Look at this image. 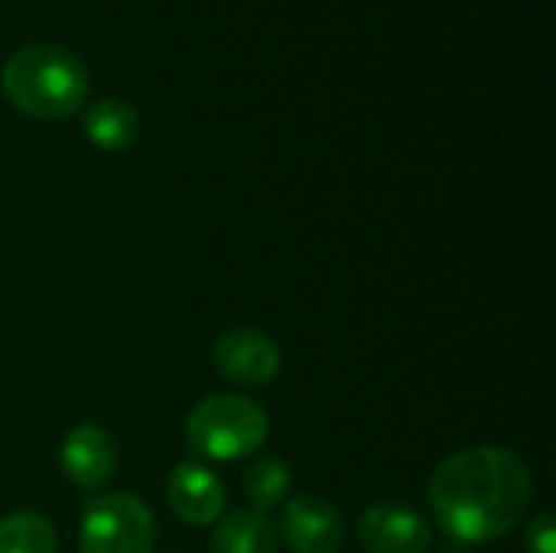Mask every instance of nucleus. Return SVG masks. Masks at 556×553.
I'll use <instances>...</instances> for the list:
<instances>
[{"instance_id": "obj_1", "label": "nucleus", "mask_w": 556, "mask_h": 553, "mask_svg": "<svg viewBox=\"0 0 556 553\" xmlns=\"http://www.w3.org/2000/svg\"><path fill=\"white\" fill-rule=\"evenodd\" d=\"M427 495L437 525L456 544L469 548L498 541L525 521L534 479L518 453L469 447L433 469Z\"/></svg>"}, {"instance_id": "obj_2", "label": "nucleus", "mask_w": 556, "mask_h": 553, "mask_svg": "<svg viewBox=\"0 0 556 553\" xmlns=\"http://www.w3.org/2000/svg\"><path fill=\"white\" fill-rule=\"evenodd\" d=\"M0 88L13 108L39 121H62L81 111L91 91L85 62L52 42L16 49L0 68Z\"/></svg>"}, {"instance_id": "obj_3", "label": "nucleus", "mask_w": 556, "mask_h": 553, "mask_svg": "<svg viewBox=\"0 0 556 553\" xmlns=\"http://www.w3.org/2000/svg\"><path fill=\"white\" fill-rule=\"evenodd\" d=\"M267 411L244 394H208L186 417V447L212 463H235L267 443Z\"/></svg>"}, {"instance_id": "obj_4", "label": "nucleus", "mask_w": 556, "mask_h": 553, "mask_svg": "<svg viewBox=\"0 0 556 553\" xmlns=\"http://www.w3.org/2000/svg\"><path fill=\"white\" fill-rule=\"evenodd\" d=\"M156 518L130 492L91 499L81 512L78 553H153Z\"/></svg>"}, {"instance_id": "obj_5", "label": "nucleus", "mask_w": 556, "mask_h": 553, "mask_svg": "<svg viewBox=\"0 0 556 553\" xmlns=\"http://www.w3.org/2000/svg\"><path fill=\"white\" fill-rule=\"evenodd\" d=\"M212 365L222 378L241 388H261L283 368L280 345L261 329H231L212 345Z\"/></svg>"}, {"instance_id": "obj_6", "label": "nucleus", "mask_w": 556, "mask_h": 553, "mask_svg": "<svg viewBox=\"0 0 556 553\" xmlns=\"http://www.w3.org/2000/svg\"><path fill=\"white\" fill-rule=\"evenodd\" d=\"M355 535L368 553H427L433 548V531L427 518L394 502H378L365 508L355 521Z\"/></svg>"}, {"instance_id": "obj_7", "label": "nucleus", "mask_w": 556, "mask_h": 553, "mask_svg": "<svg viewBox=\"0 0 556 553\" xmlns=\"http://www.w3.org/2000/svg\"><path fill=\"white\" fill-rule=\"evenodd\" d=\"M277 528L293 553H339L345 538L342 515L319 495L290 499Z\"/></svg>"}, {"instance_id": "obj_8", "label": "nucleus", "mask_w": 556, "mask_h": 553, "mask_svg": "<svg viewBox=\"0 0 556 553\" xmlns=\"http://www.w3.org/2000/svg\"><path fill=\"white\" fill-rule=\"evenodd\" d=\"M59 463L72 486H78L81 492H94L114 476L117 443L104 427L78 424L65 433V440L59 447Z\"/></svg>"}, {"instance_id": "obj_9", "label": "nucleus", "mask_w": 556, "mask_h": 553, "mask_svg": "<svg viewBox=\"0 0 556 553\" xmlns=\"http://www.w3.org/2000/svg\"><path fill=\"white\" fill-rule=\"evenodd\" d=\"M166 502L186 525H215L225 512V486L212 469L199 463H179L166 479Z\"/></svg>"}, {"instance_id": "obj_10", "label": "nucleus", "mask_w": 556, "mask_h": 553, "mask_svg": "<svg viewBox=\"0 0 556 553\" xmlns=\"http://www.w3.org/2000/svg\"><path fill=\"white\" fill-rule=\"evenodd\" d=\"M277 525L267 512L241 508L225 518H218L208 553H277Z\"/></svg>"}, {"instance_id": "obj_11", "label": "nucleus", "mask_w": 556, "mask_h": 553, "mask_svg": "<svg viewBox=\"0 0 556 553\" xmlns=\"http://www.w3.org/2000/svg\"><path fill=\"white\" fill-rule=\"evenodd\" d=\"M81 127L98 150H127L140 134V117L124 98H98L88 104Z\"/></svg>"}, {"instance_id": "obj_12", "label": "nucleus", "mask_w": 556, "mask_h": 553, "mask_svg": "<svg viewBox=\"0 0 556 553\" xmlns=\"http://www.w3.org/2000/svg\"><path fill=\"white\" fill-rule=\"evenodd\" d=\"M59 538L46 515L13 512L0 518V553H55Z\"/></svg>"}, {"instance_id": "obj_13", "label": "nucleus", "mask_w": 556, "mask_h": 553, "mask_svg": "<svg viewBox=\"0 0 556 553\" xmlns=\"http://www.w3.org/2000/svg\"><path fill=\"white\" fill-rule=\"evenodd\" d=\"M241 486H244V495H248L251 508L270 512L290 492V466L283 460H277V456H261L244 469Z\"/></svg>"}, {"instance_id": "obj_14", "label": "nucleus", "mask_w": 556, "mask_h": 553, "mask_svg": "<svg viewBox=\"0 0 556 553\" xmlns=\"http://www.w3.org/2000/svg\"><path fill=\"white\" fill-rule=\"evenodd\" d=\"M525 544H528V553H556V518L551 512L538 515L528 525Z\"/></svg>"}, {"instance_id": "obj_15", "label": "nucleus", "mask_w": 556, "mask_h": 553, "mask_svg": "<svg viewBox=\"0 0 556 553\" xmlns=\"http://www.w3.org/2000/svg\"><path fill=\"white\" fill-rule=\"evenodd\" d=\"M437 553H472V551H469L466 544H456V541H453V544H446L443 551H437Z\"/></svg>"}]
</instances>
